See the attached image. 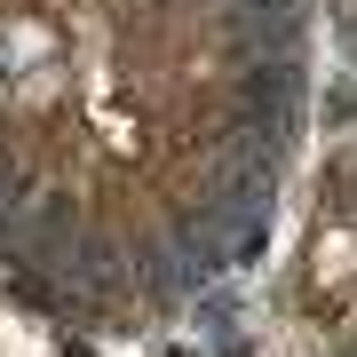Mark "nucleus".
<instances>
[{"instance_id": "obj_1", "label": "nucleus", "mask_w": 357, "mask_h": 357, "mask_svg": "<svg viewBox=\"0 0 357 357\" xmlns=\"http://www.w3.org/2000/svg\"><path fill=\"white\" fill-rule=\"evenodd\" d=\"M326 119H333V128H349V119H357V96L333 88V96H326Z\"/></svg>"}, {"instance_id": "obj_2", "label": "nucleus", "mask_w": 357, "mask_h": 357, "mask_svg": "<svg viewBox=\"0 0 357 357\" xmlns=\"http://www.w3.org/2000/svg\"><path fill=\"white\" fill-rule=\"evenodd\" d=\"M64 357H96V349H88V342H64Z\"/></svg>"}, {"instance_id": "obj_3", "label": "nucleus", "mask_w": 357, "mask_h": 357, "mask_svg": "<svg viewBox=\"0 0 357 357\" xmlns=\"http://www.w3.org/2000/svg\"><path fill=\"white\" fill-rule=\"evenodd\" d=\"M167 357H191V349H167Z\"/></svg>"}]
</instances>
